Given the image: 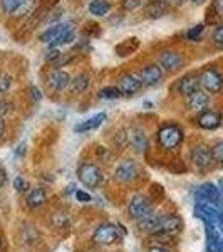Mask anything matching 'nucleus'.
I'll use <instances>...</instances> for the list:
<instances>
[{"label": "nucleus", "instance_id": "1", "mask_svg": "<svg viewBox=\"0 0 223 252\" xmlns=\"http://www.w3.org/2000/svg\"><path fill=\"white\" fill-rule=\"evenodd\" d=\"M195 215L200 220H203L205 225L220 227L223 223V204H217V202L210 200H196Z\"/></svg>", "mask_w": 223, "mask_h": 252}, {"label": "nucleus", "instance_id": "2", "mask_svg": "<svg viewBox=\"0 0 223 252\" xmlns=\"http://www.w3.org/2000/svg\"><path fill=\"white\" fill-rule=\"evenodd\" d=\"M183 141V131L180 126L176 125H165L163 128L158 131V143L166 152H173Z\"/></svg>", "mask_w": 223, "mask_h": 252}, {"label": "nucleus", "instance_id": "3", "mask_svg": "<svg viewBox=\"0 0 223 252\" xmlns=\"http://www.w3.org/2000/svg\"><path fill=\"white\" fill-rule=\"evenodd\" d=\"M78 177L84 185L89 189H96L101 185L103 182V172L99 170V166H96L94 163H83L78 168Z\"/></svg>", "mask_w": 223, "mask_h": 252}, {"label": "nucleus", "instance_id": "4", "mask_svg": "<svg viewBox=\"0 0 223 252\" xmlns=\"http://www.w3.org/2000/svg\"><path fill=\"white\" fill-rule=\"evenodd\" d=\"M153 212V205L144 195H135V197L129 200L128 205V214L133 220H141L146 215H149Z\"/></svg>", "mask_w": 223, "mask_h": 252}, {"label": "nucleus", "instance_id": "5", "mask_svg": "<svg viewBox=\"0 0 223 252\" xmlns=\"http://www.w3.org/2000/svg\"><path fill=\"white\" fill-rule=\"evenodd\" d=\"M117 237H119L117 227L106 222V223H101L94 230V234H92V242L99 244V246H111V244L117 242Z\"/></svg>", "mask_w": 223, "mask_h": 252}, {"label": "nucleus", "instance_id": "6", "mask_svg": "<svg viewBox=\"0 0 223 252\" xmlns=\"http://www.w3.org/2000/svg\"><path fill=\"white\" fill-rule=\"evenodd\" d=\"M192 161L198 170H201V172L210 170L213 165L212 148H208V146H205V145L195 146L193 152H192Z\"/></svg>", "mask_w": 223, "mask_h": 252}, {"label": "nucleus", "instance_id": "7", "mask_svg": "<svg viewBox=\"0 0 223 252\" xmlns=\"http://www.w3.org/2000/svg\"><path fill=\"white\" fill-rule=\"evenodd\" d=\"M200 83H201V86H203L208 93H212V94L220 93L222 88H223L222 76L218 74V71H215V69H212V67L205 69V71L201 72V74H200Z\"/></svg>", "mask_w": 223, "mask_h": 252}, {"label": "nucleus", "instance_id": "8", "mask_svg": "<svg viewBox=\"0 0 223 252\" xmlns=\"http://www.w3.org/2000/svg\"><path fill=\"white\" fill-rule=\"evenodd\" d=\"M141 88H143V81H141V78H138L136 74H124L117 81V89H119L121 94L133 96Z\"/></svg>", "mask_w": 223, "mask_h": 252}, {"label": "nucleus", "instance_id": "9", "mask_svg": "<svg viewBox=\"0 0 223 252\" xmlns=\"http://www.w3.org/2000/svg\"><path fill=\"white\" fill-rule=\"evenodd\" d=\"M138 173H139V168H138L136 161L124 160V161H121V163L117 165L114 177H116L117 182H124V184H129V182H133L138 177Z\"/></svg>", "mask_w": 223, "mask_h": 252}, {"label": "nucleus", "instance_id": "10", "mask_svg": "<svg viewBox=\"0 0 223 252\" xmlns=\"http://www.w3.org/2000/svg\"><path fill=\"white\" fill-rule=\"evenodd\" d=\"M196 200H210V202H217V204H223V195L220 192L217 185L213 184H203L196 189L195 192Z\"/></svg>", "mask_w": 223, "mask_h": 252}, {"label": "nucleus", "instance_id": "11", "mask_svg": "<svg viewBox=\"0 0 223 252\" xmlns=\"http://www.w3.org/2000/svg\"><path fill=\"white\" fill-rule=\"evenodd\" d=\"M158 63H160V66L166 69V71L175 72L183 66V58H181V54H178L176 51H165L160 54Z\"/></svg>", "mask_w": 223, "mask_h": 252}, {"label": "nucleus", "instance_id": "12", "mask_svg": "<svg viewBox=\"0 0 223 252\" xmlns=\"http://www.w3.org/2000/svg\"><path fill=\"white\" fill-rule=\"evenodd\" d=\"M196 123H198L200 128L212 131V129L220 128L222 123H223V118H222V115H218L217 111H210V109H205V111H201L200 115H198Z\"/></svg>", "mask_w": 223, "mask_h": 252}, {"label": "nucleus", "instance_id": "13", "mask_svg": "<svg viewBox=\"0 0 223 252\" xmlns=\"http://www.w3.org/2000/svg\"><path fill=\"white\" fill-rule=\"evenodd\" d=\"M183 229V220H181L178 215H161V229L160 234L163 235H169L173 237L175 234H178Z\"/></svg>", "mask_w": 223, "mask_h": 252}, {"label": "nucleus", "instance_id": "14", "mask_svg": "<svg viewBox=\"0 0 223 252\" xmlns=\"http://www.w3.org/2000/svg\"><path fill=\"white\" fill-rule=\"evenodd\" d=\"M138 227H139L143 232L146 234H160V229H161V215L158 214H149L146 215L144 219L138 220Z\"/></svg>", "mask_w": 223, "mask_h": 252}, {"label": "nucleus", "instance_id": "15", "mask_svg": "<svg viewBox=\"0 0 223 252\" xmlns=\"http://www.w3.org/2000/svg\"><path fill=\"white\" fill-rule=\"evenodd\" d=\"M208 103H210L208 94L203 91H200V89L195 91L193 94L186 96V104H188V108L193 109V111H198V113L205 111L206 106H208Z\"/></svg>", "mask_w": 223, "mask_h": 252}, {"label": "nucleus", "instance_id": "16", "mask_svg": "<svg viewBox=\"0 0 223 252\" xmlns=\"http://www.w3.org/2000/svg\"><path fill=\"white\" fill-rule=\"evenodd\" d=\"M141 81H143V84L146 86H156L158 83H161V79H163V71H161L160 66H146L143 67V71H141Z\"/></svg>", "mask_w": 223, "mask_h": 252}, {"label": "nucleus", "instance_id": "17", "mask_svg": "<svg viewBox=\"0 0 223 252\" xmlns=\"http://www.w3.org/2000/svg\"><path fill=\"white\" fill-rule=\"evenodd\" d=\"M169 2L168 0H149L144 7V12L149 19H160L168 12Z\"/></svg>", "mask_w": 223, "mask_h": 252}, {"label": "nucleus", "instance_id": "18", "mask_svg": "<svg viewBox=\"0 0 223 252\" xmlns=\"http://www.w3.org/2000/svg\"><path fill=\"white\" fill-rule=\"evenodd\" d=\"M139 46H141V42L138 37H128L117 44L114 52H116V56H119V58H128V56L135 54L138 49H139Z\"/></svg>", "mask_w": 223, "mask_h": 252}, {"label": "nucleus", "instance_id": "19", "mask_svg": "<svg viewBox=\"0 0 223 252\" xmlns=\"http://www.w3.org/2000/svg\"><path fill=\"white\" fill-rule=\"evenodd\" d=\"M69 83H71V76L66 71H54L47 78L49 88L54 89V91H62L64 88L69 86Z\"/></svg>", "mask_w": 223, "mask_h": 252}, {"label": "nucleus", "instance_id": "20", "mask_svg": "<svg viewBox=\"0 0 223 252\" xmlns=\"http://www.w3.org/2000/svg\"><path fill=\"white\" fill-rule=\"evenodd\" d=\"M200 84L201 83H200V78H198V76L188 74L180 81V84H178V91H180V94H183V96H190V94H193L195 91L200 89Z\"/></svg>", "mask_w": 223, "mask_h": 252}, {"label": "nucleus", "instance_id": "21", "mask_svg": "<svg viewBox=\"0 0 223 252\" xmlns=\"http://www.w3.org/2000/svg\"><path fill=\"white\" fill-rule=\"evenodd\" d=\"M128 138H129V143L133 145V148H135L136 153H144L146 150H148V138H146L143 129L135 128L128 135Z\"/></svg>", "mask_w": 223, "mask_h": 252}, {"label": "nucleus", "instance_id": "22", "mask_svg": "<svg viewBox=\"0 0 223 252\" xmlns=\"http://www.w3.org/2000/svg\"><path fill=\"white\" fill-rule=\"evenodd\" d=\"M106 121V113H97V115H94L92 118H89V120L83 121L81 125H78L74 128L76 133H86V131H92V129L99 128L101 125Z\"/></svg>", "mask_w": 223, "mask_h": 252}, {"label": "nucleus", "instance_id": "23", "mask_svg": "<svg viewBox=\"0 0 223 252\" xmlns=\"http://www.w3.org/2000/svg\"><path fill=\"white\" fill-rule=\"evenodd\" d=\"M66 27H67V24H57V26L49 27L47 31H44L42 34L39 35V39L42 40V42H46V44H51L52 40H56L64 31H66Z\"/></svg>", "mask_w": 223, "mask_h": 252}, {"label": "nucleus", "instance_id": "24", "mask_svg": "<svg viewBox=\"0 0 223 252\" xmlns=\"http://www.w3.org/2000/svg\"><path fill=\"white\" fill-rule=\"evenodd\" d=\"M47 197H46V192H44V189H34L30 190L29 197H27V205L30 207V209H39V207H42L46 204Z\"/></svg>", "mask_w": 223, "mask_h": 252}, {"label": "nucleus", "instance_id": "25", "mask_svg": "<svg viewBox=\"0 0 223 252\" xmlns=\"http://www.w3.org/2000/svg\"><path fill=\"white\" fill-rule=\"evenodd\" d=\"M87 88H89V76L86 72H81V74H78L71 81V89L74 94H81V93H84Z\"/></svg>", "mask_w": 223, "mask_h": 252}, {"label": "nucleus", "instance_id": "26", "mask_svg": "<svg viewBox=\"0 0 223 252\" xmlns=\"http://www.w3.org/2000/svg\"><path fill=\"white\" fill-rule=\"evenodd\" d=\"M71 40H74V27H72L71 24H67L66 31H64L56 40H52V42L49 44V47L56 49V47H59V46H64V44H69Z\"/></svg>", "mask_w": 223, "mask_h": 252}, {"label": "nucleus", "instance_id": "27", "mask_svg": "<svg viewBox=\"0 0 223 252\" xmlns=\"http://www.w3.org/2000/svg\"><path fill=\"white\" fill-rule=\"evenodd\" d=\"M109 9H111V5H109V2H106V0H92V2L89 3V12H91L92 15H96V17L106 15Z\"/></svg>", "mask_w": 223, "mask_h": 252}, {"label": "nucleus", "instance_id": "28", "mask_svg": "<svg viewBox=\"0 0 223 252\" xmlns=\"http://www.w3.org/2000/svg\"><path fill=\"white\" fill-rule=\"evenodd\" d=\"M35 5V0H19V5H17V10L14 12V17H26L29 12L34 9Z\"/></svg>", "mask_w": 223, "mask_h": 252}, {"label": "nucleus", "instance_id": "29", "mask_svg": "<svg viewBox=\"0 0 223 252\" xmlns=\"http://www.w3.org/2000/svg\"><path fill=\"white\" fill-rule=\"evenodd\" d=\"M97 96L101 97V99H116V97L121 96L119 89H117V86H108V88H103L99 93H97Z\"/></svg>", "mask_w": 223, "mask_h": 252}, {"label": "nucleus", "instance_id": "30", "mask_svg": "<svg viewBox=\"0 0 223 252\" xmlns=\"http://www.w3.org/2000/svg\"><path fill=\"white\" fill-rule=\"evenodd\" d=\"M212 157H213V161L218 163L220 166H223V141H218V143L213 145L212 148Z\"/></svg>", "mask_w": 223, "mask_h": 252}, {"label": "nucleus", "instance_id": "31", "mask_svg": "<svg viewBox=\"0 0 223 252\" xmlns=\"http://www.w3.org/2000/svg\"><path fill=\"white\" fill-rule=\"evenodd\" d=\"M19 0H0V7L7 15H14V12L17 10Z\"/></svg>", "mask_w": 223, "mask_h": 252}, {"label": "nucleus", "instance_id": "32", "mask_svg": "<svg viewBox=\"0 0 223 252\" xmlns=\"http://www.w3.org/2000/svg\"><path fill=\"white\" fill-rule=\"evenodd\" d=\"M203 31H205L203 24H198V26L192 27V29L186 32V37H188V40H193V42H196V40L200 39V35L203 34Z\"/></svg>", "mask_w": 223, "mask_h": 252}, {"label": "nucleus", "instance_id": "33", "mask_svg": "<svg viewBox=\"0 0 223 252\" xmlns=\"http://www.w3.org/2000/svg\"><path fill=\"white\" fill-rule=\"evenodd\" d=\"M12 86V76L7 72H0V93H7Z\"/></svg>", "mask_w": 223, "mask_h": 252}, {"label": "nucleus", "instance_id": "34", "mask_svg": "<svg viewBox=\"0 0 223 252\" xmlns=\"http://www.w3.org/2000/svg\"><path fill=\"white\" fill-rule=\"evenodd\" d=\"M14 189H15V192H19V193H26L27 190H29V184H27V180L24 177H15Z\"/></svg>", "mask_w": 223, "mask_h": 252}, {"label": "nucleus", "instance_id": "35", "mask_svg": "<svg viewBox=\"0 0 223 252\" xmlns=\"http://www.w3.org/2000/svg\"><path fill=\"white\" fill-rule=\"evenodd\" d=\"M141 3H143V0H121V7H123L124 10H128V12L136 10Z\"/></svg>", "mask_w": 223, "mask_h": 252}, {"label": "nucleus", "instance_id": "36", "mask_svg": "<svg viewBox=\"0 0 223 252\" xmlns=\"http://www.w3.org/2000/svg\"><path fill=\"white\" fill-rule=\"evenodd\" d=\"M213 40H215V44H218L220 47H223V24H222V26H218L217 29H215V32H213Z\"/></svg>", "mask_w": 223, "mask_h": 252}, {"label": "nucleus", "instance_id": "37", "mask_svg": "<svg viewBox=\"0 0 223 252\" xmlns=\"http://www.w3.org/2000/svg\"><path fill=\"white\" fill-rule=\"evenodd\" d=\"M29 93H30V97L34 99V103H39V101L42 99V93H40V89L37 86H30Z\"/></svg>", "mask_w": 223, "mask_h": 252}, {"label": "nucleus", "instance_id": "38", "mask_svg": "<svg viewBox=\"0 0 223 252\" xmlns=\"http://www.w3.org/2000/svg\"><path fill=\"white\" fill-rule=\"evenodd\" d=\"M126 140H128V135L124 131H119L117 133V136H116V145L119 146V148H123V146H126Z\"/></svg>", "mask_w": 223, "mask_h": 252}, {"label": "nucleus", "instance_id": "39", "mask_svg": "<svg viewBox=\"0 0 223 252\" xmlns=\"http://www.w3.org/2000/svg\"><path fill=\"white\" fill-rule=\"evenodd\" d=\"M60 56H62V54H60L57 49H51V51H49V54L46 56V61H47V63H51V61H57Z\"/></svg>", "mask_w": 223, "mask_h": 252}, {"label": "nucleus", "instance_id": "40", "mask_svg": "<svg viewBox=\"0 0 223 252\" xmlns=\"http://www.w3.org/2000/svg\"><path fill=\"white\" fill-rule=\"evenodd\" d=\"M213 9L217 12V15L223 20V0H215L213 2Z\"/></svg>", "mask_w": 223, "mask_h": 252}, {"label": "nucleus", "instance_id": "41", "mask_svg": "<svg viewBox=\"0 0 223 252\" xmlns=\"http://www.w3.org/2000/svg\"><path fill=\"white\" fill-rule=\"evenodd\" d=\"M76 198H78L79 202H91V195L83 192V190H76Z\"/></svg>", "mask_w": 223, "mask_h": 252}, {"label": "nucleus", "instance_id": "42", "mask_svg": "<svg viewBox=\"0 0 223 252\" xmlns=\"http://www.w3.org/2000/svg\"><path fill=\"white\" fill-rule=\"evenodd\" d=\"M10 108H12V104L9 103V101L0 99V115H5V113H9Z\"/></svg>", "mask_w": 223, "mask_h": 252}, {"label": "nucleus", "instance_id": "43", "mask_svg": "<svg viewBox=\"0 0 223 252\" xmlns=\"http://www.w3.org/2000/svg\"><path fill=\"white\" fill-rule=\"evenodd\" d=\"M5 182H7V173H5V170L0 166V189L5 185Z\"/></svg>", "mask_w": 223, "mask_h": 252}, {"label": "nucleus", "instance_id": "44", "mask_svg": "<svg viewBox=\"0 0 223 252\" xmlns=\"http://www.w3.org/2000/svg\"><path fill=\"white\" fill-rule=\"evenodd\" d=\"M148 252H169V251H168V249H165V247L156 246V247H149Z\"/></svg>", "mask_w": 223, "mask_h": 252}, {"label": "nucleus", "instance_id": "45", "mask_svg": "<svg viewBox=\"0 0 223 252\" xmlns=\"http://www.w3.org/2000/svg\"><path fill=\"white\" fill-rule=\"evenodd\" d=\"M24 146H26L24 143H20V145L17 146V150H15V153H17V155H22V153H24Z\"/></svg>", "mask_w": 223, "mask_h": 252}, {"label": "nucleus", "instance_id": "46", "mask_svg": "<svg viewBox=\"0 0 223 252\" xmlns=\"http://www.w3.org/2000/svg\"><path fill=\"white\" fill-rule=\"evenodd\" d=\"M3 131H5V123H3V120L0 118V136L3 135Z\"/></svg>", "mask_w": 223, "mask_h": 252}, {"label": "nucleus", "instance_id": "47", "mask_svg": "<svg viewBox=\"0 0 223 252\" xmlns=\"http://www.w3.org/2000/svg\"><path fill=\"white\" fill-rule=\"evenodd\" d=\"M193 3H196V5H200V3H203V2H206V0H192Z\"/></svg>", "mask_w": 223, "mask_h": 252}, {"label": "nucleus", "instance_id": "48", "mask_svg": "<svg viewBox=\"0 0 223 252\" xmlns=\"http://www.w3.org/2000/svg\"><path fill=\"white\" fill-rule=\"evenodd\" d=\"M218 189H220V192H222V195H223V178L220 180V187H218Z\"/></svg>", "mask_w": 223, "mask_h": 252}, {"label": "nucleus", "instance_id": "49", "mask_svg": "<svg viewBox=\"0 0 223 252\" xmlns=\"http://www.w3.org/2000/svg\"><path fill=\"white\" fill-rule=\"evenodd\" d=\"M171 2H173V3H181L183 0H171Z\"/></svg>", "mask_w": 223, "mask_h": 252}, {"label": "nucleus", "instance_id": "50", "mask_svg": "<svg viewBox=\"0 0 223 252\" xmlns=\"http://www.w3.org/2000/svg\"><path fill=\"white\" fill-rule=\"evenodd\" d=\"M218 252H223V242H222V246H220V251H218Z\"/></svg>", "mask_w": 223, "mask_h": 252}, {"label": "nucleus", "instance_id": "51", "mask_svg": "<svg viewBox=\"0 0 223 252\" xmlns=\"http://www.w3.org/2000/svg\"><path fill=\"white\" fill-rule=\"evenodd\" d=\"M220 229H222V235H223V223H222V225H220Z\"/></svg>", "mask_w": 223, "mask_h": 252}, {"label": "nucleus", "instance_id": "52", "mask_svg": "<svg viewBox=\"0 0 223 252\" xmlns=\"http://www.w3.org/2000/svg\"><path fill=\"white\" fill-rule=\"evenodd\" d=\"M0 249H2V239H0Z\"/></svg>", "mask_w": 223, "mask_h": 252}]
</instances>
